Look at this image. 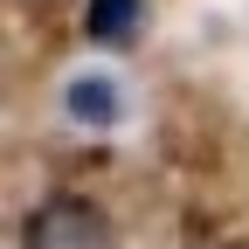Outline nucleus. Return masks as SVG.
I'll use <instances>...</instances> for the list:
<instances>
[{
	"label": "nucleus",
	"mask_w": 249,
	"mask_h": 249,
	"mask_svg": "<svg viewBox=\"0 0 249 249\" xmlns=\"http://www.w3.org/2000/svg\"><path fill=\"white\" fill-rule=\"evenodd\" d=\"M83 42H97V49H132L145 35V21H152V0H83Z\"/></svg>",
	"instance_id": "7ed1b4c3"
},
{
	"label": "nucleus",
	"mask_w": 249,
	"mask_h": 249,
	"mask_svg": "<svg viewBox=\"0 0 249 249\" xmlns=\"http://www.w3.org/2000/svg\"><path fill=\"white\" fill-rule=\"evenodd\" d=\"M21 249H118L111 208L90 194H42L35 208L21 214Z\"/></svg>",
	"instance_id": "f257e3e1"
},
{
	"label": "nucleus",
	"mask_w": 249,
	"mask_h": 249,
	"mask_svg": "<svg viewBox=\"0 0 249 249\" xmlns=\"http://www.w3.org/2000/svg\"><path fill=\"white\" fill-rule=\"evenodd\" d=\"M62 111H70V124H83V132H118L124 124V83L111 70H76L62 83Z\"/></svg>",
	"instance_id": "f03ea898"
}]
</instances>
